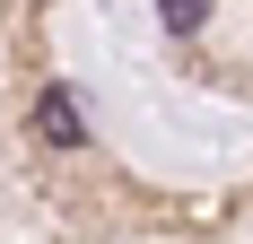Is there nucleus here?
<instances>
[{"label":"nucleus","mask_w":253,"mask_h":244,"mask_svg":"<svg viewBox=\"0 0 253 244\" xmlns=\"http://www.w3.org/2000/svg\"><path fill=\"white\" fill-rule=\"evenodd\" d=\"M35 131H44L52 148H79V140H87V105H79V87H44V96H35Z\"/></svg>","instance_id":"1"},{"label":"nucleus","mask_w":253,"mask_h":244,"mask_svg":"<svg viewBox=\"0 0 253 244\" xmlns=\"http://www.w3.org/2000/svg\"><path fill=\"white\" fill-rule=\"evenodd\" d=\"M157 18H166V35H201L210 0H157Z\"/></svg>","instance_id":"2"}]
</instances>
